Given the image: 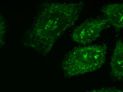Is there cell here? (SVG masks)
<instances>
[{
  "mask_svg": "<svg viewBox=\"0 0 123 92\" xmlns=\"http://www.w3.org/2000/svg\"><path fill=\"white\" fill-rule=\"evenodd\" d=\"M105 44L76 48L66 55L62 62L65 75L75 77L93 72L100 68L106 59Z\"/></svg>",
  "mask_w": 123,
  "mask_h": 92,
  "instance_id": "obj_2",
  "label": "cell"
},
{
  "mask_svg": "<svg viewBox=\"0 0 123 92\" xmlns=\"http://www.w3.org/2000/svg\"><path fill=\"white\" fill-rule=\"evenodd\" d=\"M103 13L110 25L120 31L123 26V4L112 3L103 7Z\"/></svg>",
  "mask_w": 123,
  "mask_h": 92,
  "instance_id": "obj_4",
  "label": "cell"
},
{
  "mask_svg": "<svg viewBox=\"0 0 123 92\" xmlns=\"http://www.w3.org/2000/svg\"><path fill=\"white\" fill-rule=\"evenodd\" d=\"M110 26L105 18L86 20L75 28L72 34V39L79 44L86 45L98 39Z\"/></svg>",
  "mask_w": 123,
  "mask_h": 92,
  "instance_id": "obj_3",
  "label": "cell"
},
{
  "mask_svg": "<svg viewBox=\"0 0 123 92\" xmlns=\"http://www.w3.org/2000/svg\"><path fill=\"white\" fill-rule=\"evenodd\" d=\"M5 27H4V22L3 21L2 18L0 16V44H1L3 42L4 34Z\"/></svg>",
  "mask_w": 123,
  "mask_h": 92,
  "instance_id": "obj_7",
  "label": "cell"
},
{
  "mask_svg": "<svg viewBox=\"0 0 123 92\" xmlns=\"http://www.w3.org/2000/svg\"><path fill=\"white\" fill-rule=\"evenodd\" d=\"M83 3H53L43 10L41 20V38L43 51L47 53L57 39L74 26L83 9Z\"/></svg>",
  "mask_w": 123,
  "mask_h": 92,
  "instance_id": "obj_1",
  "label": "cell"
},
{
  "mask_svg": "<svg viewBox=\"0 0 123 92\" xmlns=\"http://www.w3.org/2000/svg\"><path fill=\"white\" fill-rule=\"evenodd\" d=\"M87 92H123L122 90L114 88H103L93 90Z\"/></svg>",
  "mask_w": 123,
  "mask_h": 92,
  "instance_id": "obj_6",
  "label": "cell"
},
{
  "mask_svg": "<svg viewBox=\"0 0 123 92\" xmlns=\"http://www.w3.org/2000/svg\"><path fill=\"white\" fill-rule=\"evenodd\" d=\"M123 43L121 39H118L116 43L111 63V74L118 80L123 79Z\"/></svg>",
  "mask_w": 123,
  "mask_h": 92,
  "instance_id": "obj_5",
  "label": "cell"
}]
</instances>
